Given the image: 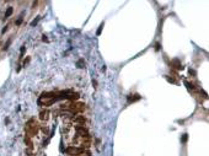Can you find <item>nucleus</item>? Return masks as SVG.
I'll use <instances>...</instances> for the list:
<instances>
[{
	"label": "nucleus",
	"instance_id": "1",
	"mask_svg": "<svg viewBox=\"0 0 209 156\" xmlns=\"http://www.w3.org/2000/svg\"><path fill=\"white\" fill-rule=\"evenodd\" d=\"M65 153H66V155L78 156V155L84 154V153H85V149H84V148H78V146H75V145H70V146L66 148Z\"/></svg>",
	"mask_w": 209,
	"mask_h": 156
},
{
	"label": "nucleus",
	"instance_id": "5",
	"mask_svg": "<svg viewBox=\"0 0 209 156\" xmlns=\"http://www.w3.org/2000/svg\"><path fill=\"white\" fill-rule=\"evenodd\" d=\"M11 12H12V9H11V7H9V10H7V12H6V15H5V17H7V16H10V15H11Z\"/></svg>",
	"mask_w": 209,
	"mask_h": 156
},
{
	"label": "nucleus",
	"instance_id": "8",
	"mask_svg": "<svg viewBox=\"0 0 209 156\" xmlns=\"http://www.w3.org/2000/svg\"><path fill=\"white\" fill-rule=\"evenodd\" d=\"M102 27H104V25H101V26H100V28H99V31H97V35H100V33H101V30H102Z\"/></svg>",
	"mask_w": 209,
	"mask_h": 156
},
{
	"label": "nucleus",
	"instance_id": "9",
	"mask_svg": "<svg viewBox=\"0 0 209 156\" xmlns=\"http://www.w3.org/2000/svg\"><path fill=\"white\" fill-rule=\"evenodd\" d=\"M155 48H156V51H159V49H160V44L156 43V47H155Z\"/></svg>",
	"mask_w": 209,
	"mask_h": 156
},
{
	"label": "nucleus",
	"instance_id": "3",
	"mask_svg": "<svg viewBox=\"0 0 209 156\" xmlns=\"http://www.w3.org/2000/svg\"><path fill=\"white\" fill-rule=\"evenodd\" d=\"M40 118H41L42 120H48V118H49V112L48 111H42L41 113H40Z\"/></svg>",
	"mask_w": 209,
	"mask_h": 156
},
{
	"label": "nucleus",
	"instance_id": "7",
	"mask_svg": "<svg viewBox=\"0 0 209 156\" xmlns=\"http://www.w3.org/2000/svg\"><path fill=\"white\" fill-rule=\"evenodd\" d=\"M80 156H91V154H90V153L87 151V153H84V154H81Z\"/></svg>",
	"mask_w": 209,
	"mask_h": 156
},
{
	"label": "nucleus",
	"instance_id": "2",
	"mask_svg": "<svg viewBox=\"0 0 209 156\" xmlns=\"http://www.w3.org/2000/svg\"><path fill=\"white\" fill-rule=\"evenodd\" d=\"M73 123H78V124H84L85 123V117L84 116H74V117H71V119H70Z\"/></svg>",
	"mask_w": 209,
	"mask_h": 156
},
{
	"label": "nucleus",
	"instance_id": "10",
	"mask_svg": "<svg viewBox=\"0 0 209 156\" xmlns=\"http://www.w3.org/2000/svg\"><path fill=\"white\" fill-rule=\"evenodd\" d=\"M42 39H43V41H46V42H48V38H47L46 36H43V38H42Z\"/></svg>",
	"mask_w": 209,
	"mask_h": 156
},
{
	"label": "nucleus",
	"instance_id": "4",
	"mask_svg": "<svg viewBox=\"0 0 209 156\" xmlns=\"http://www.w3.org/2000/svg\"><path fill=\"white\" fill-rule=\"evenodd\" d=\"M85 65V61H84V59H80V60H79V61H78V64H76V65H78V68H81V65Z\"/></svg>",
	"mask_w": 209,
	"mask_h": 156
},
{
	"label": "nucleus",
	"instance_id": "6",
	"mask_svg": "<svg viewBox=\"0 0 209 156\" xmlns=\"http://www.w3.org/2000/svg\"><path fill=\"white\" fill-rule=\"evenodd\" d=\"M38 20H40V17H37V19H36V20H33V21L31 22V26H35V25H36V23L38 22Z\"/></svg>",
	"mask_w": 209,
	"mask_h": 156
}]
</instances>
